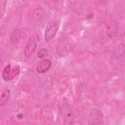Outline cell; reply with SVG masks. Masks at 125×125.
Wrapping results in <instances>:
<instances>
[{
    "mask_svg": "<svg viewBox=\"0 0 125 125\" xmlns=\"http://www.w3.org/2000/svg\"><path fill=\"white\" fill-rule=\"evenodd\" d=\"M60 114L63 120V125H70L74 124V113L71 105L68 103H64L61 106Z\"/></svg>",
    "mask_w": 125,
    "mask_h": 125,
    "instance_id": "cell-1",
    "label": "cell"
},
{
    "mask_svg": "<svg viewBox=\"0 0 125 125\" xmlns=\"http://www.w3.org/2000/svg\"><path fill=\"white\" fill-rule=\"evenodd\" d=\"M70 41L64 37L59 39L57 45V52L59 55L63 56L67 54L70 50Z\"/></svg>",
    "mask_w": 125,
    "mask_h": 125,
    "instance_id": "cell-2",
    "label": "cell"
},
{
    "mask_svg": "<svg viewBox=\"0 0 125 125\" xmlns=\"http://www.w3.org/2000/svg\"><path fill=\"white\" fill-rule=\"evenodd\" d=\"M37 47V41L34 35L31 36L28 39L24 48V54L26 57L32 55Z\"/></svg>",
    "mask_w": 125,
    "mask_h": 125,
    "instance_id": "cell-3",
    "label": "cell"
},
{
    "mask_svg": "<svg viewBox=\"0 0 125 125\" xmlns=\"http://www.w3.org/2000/svg\"><path fill=\"white\" fill-rule=\"evenodd\" d=\"M103 114L102 113L97 109H92L87 118V122L89 125H99L102 123Z\"/></svg>",
    "mask_w": 125,
    "mask_h": 125,
    "instance_id": "cell-4",
    "label": "cell"
},
{
    "mask_svg": "<svg viewBox=\"0 0 125 125\" xmlns=\"http://www.w3.org/2000/svg\"><path fill=\"white\" fill-rule=\"evenodd\" d=\"M58 28L59 26L55 23H49L48 24L46 27L44 33V38L46 42H48L54 37L58 31Z\"/></svg>",
    "mask_w": 125,
    "mask_h": 125,
    "instance_id": "cell-5",
    "label": "cell"
},
{
    "mask_svg": "<svg viewBox=\"0 0 125 125\" xmlns=\"http://www.w3.org/2000/svg\"><path fill=\"white\" fill-rule=\"evenodd\" d=\"M51 64V61L49 59H44L38 62L36 66V71L40 74L44 73L50 69Z\"/></svg>",
    "mask_w": 125,
    "mask_h": 125,
    "instance_id": "cell-6",
    "label": "cell"
},
{
    "mask_svg": "<svg viewBox=\"0 0 125 125\" xmlns=\"http://www.w3.org/2000/svg\"><path fill=\"white\" fill-rule=\"evenodd\" d=\"M10 92L7 88H4L2 90L0 97V105L1 106L4 105L9 99Z\"/></svg>",
    "mask_w": 125,
    "mask_h": 125,
    "instance_id": "cell-7",
    "label": "cell"
},
{
    "mask_svg": "<svg viewBox=\"0 0 125 125\" xmlns=\"http://www.w3.org/2000/svg\"><path fill=\"white\" fill-rule=\"evenodd\" d=\"M44 11L41 8L35 9L32 14V19L34 21H39L41 20L44 15Z\"/></svg>",
    "mask_w": 125,
    "mask_h": 125,
    "instance_id": "cell-8",
    "label": "cell"
},
{
    "mask_svg": "<svg viewBox=\"0 0 125 125\" xmlns=\"http://www.w3.org/2000/svg\"><path fill=\"white\" fill-rule=\"evenodd\" d=\"M11 66L10 64L6 65L3 69L2 77L4 81L7 82L10 80V74L11 71Z\"/></svg>",
    "mask_w": 125,
    "mask_h": 125,
    "instance_id": "cell-9",
    "label": "cell"
},
{
    "mask_svg": "<svg viewBox=\"0 0 125 125\" xmlns=\"http://www.w3.org/2000/svg\"><path fill=\"white\" fill-rule=\"evenodd\" d=\"M20 35V31L18 29H15L11 33L10 37V41L11 43L16 44L19 41Z\"/></svg>",
    "mask_w": 125,
    "mask_h": 125,
    "instance_id": "cell-10",
    "label": "cell"
},
{
    "mask_svg": "<svg viewBox=\"0 0 125 125\" xmlns=\"http://www.w3.org/2000/svg\"><path fill=\"white\" fill-rule=\"evenodd\" d=\"M20 72V68L19 66H14L11 71L10 74V80L13 79L15 77L18 75Z\"/></svg>",
    "mask_w": 125,
    "mask_h": 125,
    "instance_id": "cell-11",
    "label": "cell"
},
{
    "mask_svg": "<svg viewBox=\"0 0 125 125\" xmlns=\"http://www.w3.org/2000/svg\"><path fill=\"white\" fill-rule=\"evenodd\" d=\"M48 55V51L46 48H43L40 49L37 52V56L40 59H44Z\"/></svg>",
    "mask_w": 125,
    "mask_h": 125,
    "instance_id": "cell-12",
    "label": "cell"
}]
</instances>
